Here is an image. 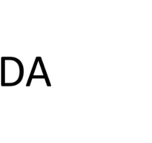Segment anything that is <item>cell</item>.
Returning a JSON list of instances; mask_svg holds the SVG:
<instances>
[]
</instances>
